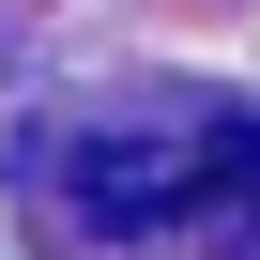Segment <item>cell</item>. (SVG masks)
I'll list each match as a JSON object with an SVG mask.
<instances>
[{"label":"cell","instance_id":"cell-1","mask_svg":"<svg viewBox=\"0 0 260 260\" xmlns=\"http://www.w3.org/2000/svg\"><path fill=\"white\" fill-rule=\"evenodd\" d=\"M61 214L92 245H169V230H230L260 245V122L245 107H184V122H92L46 153Z\"/></svg>","mask_w":260,"mask_h":260}]
</instances>
